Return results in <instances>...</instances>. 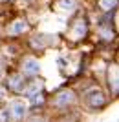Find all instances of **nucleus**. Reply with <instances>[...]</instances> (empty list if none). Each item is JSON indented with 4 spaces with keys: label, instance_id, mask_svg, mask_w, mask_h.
I'll return each mask as SVG.
<instances>
[{
    "label": "nucleus",
    "instance_id": "nucleus-6",
    "mask_svg": "<svg viewBox=\"0 0 119 122\" xmlns=\"http://www.w3.org/2000/svg\"><path fill=\"white\" fill-rule=\"evenodd\" d=\"M42 87H44V82L33 78L31 82H26V86H24V91H22V93H24L26 97H33V95H37V93H42Z\"/></svg>",
    "mask_w": 119,
    "mask_h": 122
},
{
    "label": "nucleus",
    "instance_id": "nucleus-4",
    "mask_svg": "<svg viewBox=\"0 0 119 122\" xmlns=\"http://www.w3.org/2000/svg\"><path fill=\"white\" fill-rule=\"evenodd\" d=\"M26 78L20 75V73H13V75L7 76V80H6V84H7V89L13 93H22L24 91V86H26Z\"/></svg>",
    "mask_w": 119,
    "mask_h": 122
},
{
    "label": "nucleus",
    "instance_id": "nucleus-9",
    "mask_svg": "<svg viewBox=\"0 0 119 122\" xmlns=\"http://www.w3.org/2000/svg\"><path fill=\"white\" fill-rule=\"evenodd\" d=\"M73 33H75V38H83L86 35V22L84 20H79L73 27Z\"/></svg>",
    "mask_w": 119,
    "mask_h": 122
},
{
    "label": "nucleus",
    "instance_id": "nucleus-14",
    "mask_svg": "<svg viewBox=\"0 0 119 122\" xmlns=\"http://www.w3.org/2000/svg\"><path fill=\"white\" fill-rule=\"evenodd\" d=\"M4 98H6V91H4V89H0V102L4 100Z\"/></svg>",
    "mask_w": 119,
    "mask_h": 122
},
{
    "label": "nucleus",
    "instance_id": "nucleus-10",
    "mask_svg": "<svg viewBox=\"0 0 119 122\" xmlns=\"http://www.w3.org/2000/svg\"><path fill=\"white\" fill-rule=\"evenodd\" d=\"M117 4V0H99V5H101V9L104 11H112Z\"/></svg>",
    "mask_w": 119,
    "mask_h": 122
},
{
    "label": "nucleus",
    "instance_id": "nucleus-5",
    "mask_svg": "<svg viewBox=\"0 0 119 122\" xmlns=\"http://www.w3.org/2000/svg\"><path fill=\"white\" fill-rule=\"evenodd\" d=\"M73 102H75V95H73V91H70V89L59 91L57 95H55V98H53V104L57 107H66V106H70V104H73Z\"/></svg>",
    "mask_w": 119,
    "mask_h": 122
},
{
    "label": "nucleus",
    "instance_id": "nucleus-12",
    "mask_svg": "<svg viewBox=\"0 0 119 122\" xmlns=\"http://www.w3.org/2000/svg\"><path fill=\"white\" fill-rule=\"evenodd\" d=\"M9 111H7V107H2V109H0V122H7L9 120Z\"/></svg>",
    "mask_w": 119,
    "mask_h": 122
},
{
    "label": "nucleus",
    "instance_id": "nucleus-13",
    "mask_svg": "<svg viewBox=\"0 0 119 122\" xmlns=\"http://www.w3.org/2000/svg\"><path fill=\"white\" fill-rule=\"evenodd\" d=\"M62 9H73V0H61Z\"/></svg>",
    "mask_w": 119,
    "mask_h": 122
},
{
    "label": "nucleus",
    "instance_id": "nucleus-8",
    "mask_svg": "<svg viewBox=\"0 0 119 122\" xmlns=\"http://www.w3.org/2000/svg\"><path fill=\"white\" fill-rule=\"evenodd\" d=\"M44 102H46L44 93H37V95L29 97V106L31 107H40V106H44Z\"/></svg>",
    "mask_w": 119,
    "mask_h": 122
},
{
    "label": "nucleus",
    "instance_id": "nucleus-7",
    "mask_svg": "<svg viewBox=\"0 0 119 122\" xmlns=\"http://www.w3.org/2000/svg\"><path fill=\"white\" fill-rule=\"evenodd\" d=\"M26 29H28V22L22 20V18H18V20H15L13 24H9L7 33H9V35H20V33H24Z\"/></svg>",
    "mask_w": 119,
    "mask_h": 122
},
{
    "label": "nucleus",
    "instance_id": "nucleus-2",
    "mask_svg": "<svg viewBox=\"0 0 119 122\" xmlns=\"http://www.w3.org/2000/svg\"><path fill=\"white\" fill-rule=\"evenodd\" d=\"M7 111H9V117L15 118V120H22V118L26 117L28 113V104L24 100H13L7 107Z\"/></svg>",
    "mask_w": 119,
    "mask_h": 122
},
{
    "label": "nucleus",
    "instance_id": "nucleus-3",
    "mask_svg": "<svg viewBox=\"0 0 119 122\" xmlns=\"http://www.w3.org/2000/svg\"><path fill=\"white\" fill-rule=\"evenodd\" d=\"M39 73H40V64H39L37 58L29 56V58H26V60L22 62V73L20 75L24 76V78H28V76H37Z\"/></svg>",
    "mask_w": 119,
    "mask_h": 122
},
{
    "label": "nucleus",
    "instance_id": "nucleus-1",
    "mask_svg": "<svg viewBox=\"0 0 119 122\" xmlns=\"http://www.w3.org/2000/svg\"><path fill=\"white\" fill-rule=\"evenodd\" d=\"M84 100H86V104L90 107H103L106 104V97H104V93L99 87H92L90 91H86Z\"/></svg>",
    "mask_w": 119,
    "mask_h": 122
},
{
    "label": "nucleus",
    "instance_id": "nucleus-11",
    "mask_svg": "<svg viewBox=\"0 0 119 122\" xmlns=\"http://www.w3.org/2000/svg\"><path fill=\"white\" fill-rule=\"evenodd\" d=\"M110 87H112V91L114 93H117V69H115L114 67V75H112V73H110Z\"/></svg>",
    "mask_w": 119,
    "mask_h": 122
}]
</instances>
